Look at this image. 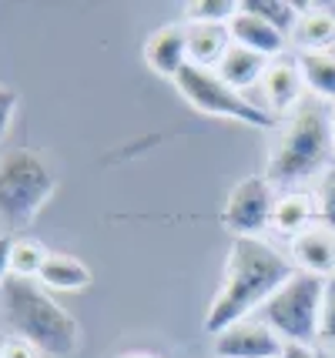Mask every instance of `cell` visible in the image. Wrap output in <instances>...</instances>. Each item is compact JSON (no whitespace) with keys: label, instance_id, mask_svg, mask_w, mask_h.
<instances>
[{"label":"cell","instance_id":"ac0fdd59","mask_svg":"<svg viewBox=\"0 0 335 358\" xmlns=\"http://www.w3.org/2000/svg\"><path fill=\"white\" fill-rule=\"evenodd\" d=\"M299 71H302V80L308 91L335 101V54H302Z\"/></svg>","mask_w":335,"mask_h":358},{"label":"cell","instance_id":"4fadbf2b","mask_svg":"<svg viewBox=\"0 0 335 358\" xmlns=\"http://www.w3.org/2000/svg\"><path fill=\"white\" fill-rule=\"evenodd\" d=\"M228 24H188V57L194 67H208L215 71L228 54Z\"/></svg>","mask_w":335,"mask_h":358},{"label":"cell","instance_id":"ba28073f","mask_svg":"<svg viewBox=\"0 0 335 358\" xmlns=\"http://www.w3.org/2000/svg\"><path fill=\"white\" fill-rule=\"evenodd\" d=\"M282 352H285V342L265 322H252V318L215 335L218 358H282Z\"/></svg>","mask_w":335,"mask_h":358},{"label":"cell","instance_id":"277c9868","mask_svg":"<svg viewBox=\"0 0 335 358\" xmlns=\"http://www.w3.org/2000/svg\"><path fill=\"white\" fill-rule=\"evenodd\" d=\"M54 187L57 178L37 151L27 148L0 151V224L31 228V221L50 201Z\"/></svg>","mask_w":335,"mask_h":358},{"label":"cell","instance_id":"52a82bcc","mask_svg":"<svg viewBox=\"0 0 335 358\" xmlns=\"http://www.w3.org/2000/svg\"><path fill=\"white\" fill-rule=\"evenodd\" d=\"M275 194H271V181L265 174H252L231 187L228 204L222 211V224L235 238H258L271 224L275 215Z\"/></svg>","mask_w":335,"mask_h":358},{"label":"cell","instance_id":"7402d4cb","mask_svg":"<svg viewBox=\"0 0 335 358\" xmlns=\"http://www.w3.org/2000/svg\"><path fill=\"white\" fill-rule=\"evenodd\" d=\"M319 218H322V228H329L335 234V168L325 171L319 185Z\"/></svg>","mask_w":335,"mask_h":358},{"label":"cell","instance_id":"9a60e30c","mask_svg":"<svg viewBox=\"0 0 335 358\" xmlns=\"http://www.w3.org/2000/svg\"><path fill=\"white\" fill-rule=\"evenodd\" d=\"M37 281L44 288H54V292H80V288L91 285V268L80 258H71V255H50Z\"/></svg>","mask_w":335,"mask_h":358},{"label":"cell","instance_id":"484cf974","mask_svg":"<svg viewBox=\"0 0 335 358\" xmlns=\"http://www.w3.org/2000/svg\"><path fill=\"white\" fill-rule=\"evenodd\" d=\"M10 255H14V238L0 234V288H3V281L10 278Z\"/></svg>","mask_w":335,"mask_h":358},{"label":"cell","instance_id":"9c48e42d","mask_svg":"<svg viewBox=\"0 0 335 358\" xmlns=\"http://www.w3.org/2000/svg\"><path fill=\"white\" fill-rule=\"evenodd\" d=\"M144 57H148V67H151L155 74L178 80V74L192 64V57H188V27H175V24L161 27V31L148 41Z\"/></svg>","mask_w":335,"mask_h":358},{"label":"cell","instance_id":"5bb4252c","mask_svg":"<svg viewBox=\"0 0 335 358\" xmlns=\"http://www.w3.org/2000/svg\"><path fill=\"white\" fill-rule=\"evenodd\" d=\"M265 71H269V57H262V54L248 50V47H238V44L228 47L224 61L215 67V74H218L228 87H235V91L252 87V84H262Z\"/></svg>","mask_w":335,"mask_h":358},{"label":"cell","instance_id":"83f0119b","mask_svg":"<svg viewBox=\"0 0 335 358\" xmlns=\"http://www.w3.org/2000/svg\"><path fill=\"white\" fill-rule=\"evenodd\" d=\"M121 358H158V355H144V352H134V355H121Z\"/></svg>","mask_w":335,"mask_h":358},{"label":"cell","instance_id":"30bf717a","mask_svg":"<svg viewBox=\"0 0 335 358\" xmlns=\"http://www.w3.org/2000/svg\"><path fill=\"white\" fill-rule=\"evenodd\" d=\"M292 258L305 275H319V278H332L335 275V234L322 224L305 228L302 234L292 238Z\"/></svg>","mask_w":335,"mask_h":358},{"label":"cell","instance_id":"5b68a950","mask_svg":"<svg viewBox=\"0 0 335 358\" xmlns=\"http://www.w3.org/2000/svg\"><path fill=\"white\" fill-rule=\"evenodd\" d=\"M325 285H329V278L295 271V275L262 305L265 325H269L285 345H312L319 338Z\"/></svg>","mask_w":335,"mask_h":358},{"label":"cell","instance_id":"f1b7e54d","mask_svg":"<svg viewBox=\"0 0 335 358\" xmlns=\"http://www.w3.org/2000/svg\"><path fill=\"white\" fill-rule=\"evenodd\" d=\"M332 134H335V104H332Z\"/></svg>","mask_w":335,"mask_h":358},{"label":"cell","instance_id":"603a6c76","mask_svg":"<svg viewBox=\"0 0 335 358\" xmlns=\"http://www.w3.org/2000/svg\"><path fill=\"white\" fill-rule=\"evenodd\" d=\"M319 338L325 345H335V278L325 285V301H322V318H319Z\"/></svg>","mask_w":335,"mask_h":358},{"label":"cell","instance_id":"f546056e","mask_svg":"<svg viewBox=\"0 0 335 358\" xmlns=\"http://www.w3.org/2000/svg\"><path fill=\"white\" fill-rule=\"evenodd\" d=\"M319 358H332V355H329V352H322V348H319Z\"/></svg>","mask_w":335,"mask_h":358},{"label":"cell","instance_id":"4316f807","mask_svg":"<svg viewBox=\"0 0 335 358\" xmlns=\"http://www.w3.org/2000/svg\"><path fill=\"white\" fill-rule=\"evenodd\" d=\"M282 358H319V348L315 345H285Z\"/></svg>","mask_w":335,"mask_h":358},{"label":"cell","instance_id":"3957f363","mask_svg":"<svg viewBox=\"0 0 335 358\" xmlns=\"http://www.w3.org/2000/svg\"><path fill=\"white\" fill-rule=\"evenodd\" d=\"M335 155V134H332V117L319 110L315 104H302L295 110V117L288 121L282 131V141L275 144L269 157V181L278 185H292V181H305L315 171H322Z\"/></svg>","mask_w":335,"mask_h":358},{"label":"cell","instance_id":"e0dca14e","mask_svg":"<svg viewBox=\"0 0 335 358\" xmlns=\"http://www.w3.org/2000/svg\"><path fill=\"white\" fill-rule=\"evenodd\" d=\"M315 204L308 194H288L275 204V215H271V228L282 234H302L305 228H312V218H315Z\"/></svg>","mask_w":335,"mask_h":358},{"label":"cell","instance_id":"d4e9b609","mask_svg":"<svg viewBox=\"0 0 335 358\" xmlns=\"http://www.w3.org/2000/svg\"><path fill=\"white\" fill-rule=\"evenodd\" d=\"M14 110H17V91L0 87V138L7 134V127L14 121Z\"/></svg>","mask_w":335,"mask_h":358},{"label":"cell","instance_id":"8fae6325","mask_svg":"<svg viewBox=\"0 0 335 358\" xmlns=\"http://www.w3.org/2000/svg\"><path fill=\"white\" fill-rule=\"evenodd\" d=\"M228 34H231V41L238 47H248V50H255L262 57H275V54H282L285 50V34L275 31L271 24H265L262 17L248 14V10H241L228 20Z\"/></svg>","mask_w":335,"mask_h":358},{"label":"cell","instance_id":"7c38bea8","mask_svg":"<svg viewBox=\"0 0 335 358\" xmlns=\"http://www.w3.org/2000/svg\"><path fill=\"white\" fill-rule=\"evenodd\" d=\"M262 91H265V101H269L271 114H282V110L295 108L305 91L299 61H271L265 78H262Z\"/></svg>","mask_w":335,"mask_h":358},{"label":"cell","instance_id":"44dd1931","mask_svg":"<svg viewBox=\"0 0 335 358\" xmlns=\"http://www.w3.org/2000/svg\"><path fill=\"white\" fill-rule=\"evenodd\" d=\"M238 14L235 0H188L185 3V17L192 24H228Z\"/></svg>","mask_w":335,"mask_h":358},{"label":"cell","instance_id":"cb8c5ba5","mask_svg":"<svg viewBox=\"0 0 335 358\" xmlns=\"http://www.w3.org/2000/svg\"><path fill=\"white\" fill-rule=\"evenodd\" d=\"M0 358H44V352L20 335H7L0 338Z\"/></svg>","mask_w":335,"mask_h":358},{"label":"cell","instance_id":"d6986e66","mask_svg":"<svg viewBox=\"0 0 335 358\" xmlns=\"http://www.w3.org/2000/svg\"><path fill=\"white\" fill-rule=\"evenodd\" d=\"M241 10H248V14L262 17L265 24H271L275 31L282 34H295V24H299V7L295 3H288V0H245L238 3Z\"/></svg>","mask_w":335,"mask_h":358},{"label":"cell","instance_id":"2e32d148","mask_svg":"<svg viewBox=\"0 0 335 358\" xmlns=\"http://www.w3.org/2000/svg\"><path fill=\"white\" fill-rule=\"evenodd\" d=\"M295 41L302 54H329L335 44V14L332 10H305L295 24Z\"/></svg>","mask_w":335,"mask_h":358},{"label":"cell","instance_id":"7a4b0ae2","mask_svg":"<svg viewBox=\"0 0 335 358\" xmlns=\"http://www.w3.org/2000/svg\"><path fill=\"white\" fill-rule=\"evenodd\" d=\"M0 295H3V312H7L14 335L34 342L50 358H71L78 352L80 328L74 322V315L61 308L37 278L10 275L3 281Z\"/></svg>","mask_w":335,"mask_h":358},{"label":"cell","instance_id":"ffe728a7","mask_svg":"<svg viewBox=\"0 0 335 358\" xmlns=\"http://www.w3.org/2000/svg\"><path fill=\"white\" fill-rule=\"evenodd\" d=\"M50 251L41 245V241H31V238H20L14 241V255H10V275L17 278H41V271L48 265Z\"/></svg>","mask_w":335,"mask_h":358},{"label":"cell","instance_id":"8992f818","mask_svg":"<svg viewBox=\"0 0 335 358\" xmlns=\"http://www.w3.org/2000/svg\"><path fill=\"white\" fill-rule=\"evenodd\" d=\"M178 91L181 97L192 104L194 110H201V114H211V117H224V121H241V124L248 127H262V131H271V127H278V117L265 110L262 104H255L252 97H245L241 91L235 87H228L215 71H208V67H194L188 64L181 74H178Z\"/></svg>","mask_w":335,"mask_h":358},{"label":"cell","instance_id":"6da1fadb","mask_svg":"<svg viewBox=\"0 0 335 358\" xmlns=\"http://www.w3.org/2000/svg\"><path fill=\"white\" fill-rule=\"evenodd\" d=\"M295 275V268L275 248H269L258 238H235L228 248L224 262L222 288L211 301L205 315V328L222 335L224 328L245 322L255 305H265L288 278Z\"/></svg>","mask_w":335,"mask_h":358}]
</instances>
